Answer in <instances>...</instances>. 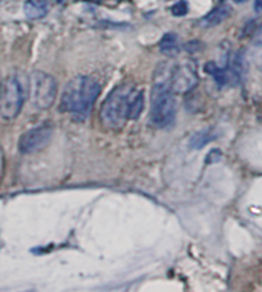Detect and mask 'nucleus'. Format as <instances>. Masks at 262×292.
<instances>
[{
  "label": "nucleus",
  "instance_id": "nucleus-15",
  "mask_svg": "<svg viewBox=\"0 0 262 292\" xmlns=\"http://www.w3.org/2000/svg\"><path fill=\"white\" fill-rule=\"evenodd\" d=\"M255 43L258 46H262V26H259L256 34H255Z\"/></svg>",
  "mask_w": 262,
  "mask_h": 292
},
{
  "label": "nucleus",
  "instance_id": "nucleus-6",
  "mask_svg": "<svg viewBox=\"0 0 262 292\" xmlns=\"http://www.w3.org/2000/svg\"><path fill=\"white\" fill-rule=\"evenodd\" d=\"M51 136H52V129L49 126L34 127L20 136L18 150H20V153H25V155L38 152L40 149H43L49 142Z\"/></svg>",
  "mask_w": 262,
  "mask_h": 292
},
{
  "label": "nucleus",
  "instance_id": "nucleus-17",
  "mask_svg": "<svg viewBox=\"0 0 262 292\" xmlns=\"http://www.w3.org/2000/svg\"><path fill=\"white\" fill-rule=\"evenodd\" d=\"M57 2H58V3H62V2H65V0H57Z\"/></svg>",
  "mask_w": 262,
  "mask_h": 292
},
{
  "label": "nucleus",
  "instance_id": "nucleus-2",
  "mask_svg": "<svg viewBox=\"0 0 262 292\" xmlns=\"http://www.w3.org/2000/svg\"><path fill=\"white\" fill-rule=\"evenodd\" d=\"M170 74L167 77H161L158 72L156 81L152 88V106L149 119L152 126L158 129L170 127L176 116V101L170 86Z\"/></svg>",
  "mask_w": 262,
  "mask_h": 292
},
{
  "label": "nucleus",
  "instance_id": "nucleus-10",
  "mask_svg": "<svg viewBox=\"0 0 262 292\" xmlns=\"http://www.w3.org/2000/svg\"><path fill=\"white\" fill-rule=\"evenodd\" d=\"M159 51L169 55V57H175L179 52V41H178V35L173 32H167L163 35V38L159 40Z\"/></svg>",
  "mask_w": 262,
  "mask_h": 292
},
{
  "label": "nucleus",
  "instance_id": "nucleus-11",
  "mask_svg": "<svg viewBox=\"0 0 262 292\" xmlns=\"http://www.w3.org/2000/svg\"><path fill=\"white\" fill-rule=\"evenodd\" d=\"M216 136H215V132L212 129H206V130H201V132H196L190 141H189V145L192 149L198 150V149H203L204 145H207L210 141H213Z\"/></svg>",
  "mask_w": 262,
  "mask_h": 292
},
{
  "label": "nucleus",
  "instance_id": "nucleus-3",
  "mask_svg": "<svg viewBox=\"0 0 262 292\" xmlns=\"http://www.w3.org/2000/svg\"><path fill=\"white\" fill-rule=\"evenodd\" d=\"M133 92L135 88L132 85H122L108 95L100 110V118L106 127L122 129L125 126L129 119V107Z\"/></svg>",
  "mask_w": 262,
  "mask_h": 292
},
{
  "label": "nucleus",
  "instance_id": "nucleus-18",
  "mask_svg": "<svg viewBox=\"0 0 262 292\" xmlns=\"http://www.w3.org/2000/svg\"><path fill=\"white\" fill-rule=\"evenodd\" d=\"M0 91H2V81H0Z\"/></svg>",
  "mask_w": 262,
  "mask_h": 292
},
{
  "label": "nucleus",
  "instance_id": "nucleus-4",
  "mask_svg": "<svg viewBox=\"0 0 262 292\" xmlns=\"http://www.w3.org/2000/svg\"><path fill=\"white\" fill-rule=\"evenodd\" d=\"M28 91L29 80L20 74L9 75L2 83V91H0V115L5 119L17 118L22 112Z\"/></svg>",
  "mask_w": 262,
  "mask_h": 292
},
{
  "label": "nucleus",
  "instance_id": "nucleus-5",
  "mask_svg": "<svg viewBox=\"0 0 262 292\" xmlns=\"http://www.w3.org/2000/svg\"><path fill=\"white\" fill-rule=\"evenodd\" d=\"M29 97L37 109H49L57 97V81L52 75L34 71L29 77Z\"/></svg>",
  "mask_w": 262,
  "mask_h": 292
},
{
  "label": "nucleus",
  "instance_id": "nucleus-7",
  "mask_svg": "<svg viewBox=\"0 0 262 292\" xmlns=\"http://www.w3.org/2000/svg\"><path fill=\"white\" fill-rule=\"evenodd\" d=\"M198 85V75L190 63H183L170 74V86L173 94H187Z\"/></svg>",
  "mask_w": 262,
  "mask_h": 292
},
{
  "label": "nucleus",
  "instance_id": "nucleus-8",
  "mask_svg": "<svg viewBox=\"0 0 262 292\" xmlns=\"http://www.w3.org/2000/svg\"><path fill=\"white\" fill-rule=\"evenodd\" d=\"M230 12H232V8L229 5H221V6L215 8L212 12H209L203 20H201V25H203V28L218 26L219 23H223L224 20L230 15Z\"/></svg>",
  "mask_w": 262,
  "mask_h": 292
},
{
  "label": "nucleus",
  "instance_id": "nucleus-12",
  "mask_svg": "<svg viewBox=\"0 0 262 292\" xmlns=\"http://www.w3.org/2000/svg\"><path fill=\"white\" fill-rule=\"evenodd\" d=\"M144 109V95L143 91L135 89L132 99H131V107H129V119H136L139 118L141 112Z\"/></svg>",
  "mask_w": 262,
  "mask_h": 292
},
{
  "label": "nucleus",
  "instance_id": "nucleus-14",
  "mask_svg": "<svg viewBox=\"0 0 262 292\" xmlns=\"http://www.w3.org/2000/svg\"><path fill=\"white\" fill-rule=\"evenodd\" d=\"M221 159H223V153H221V150L213 149L212 152H209V155L206 158V162L207 164H213V162H219Z\"/></svg>",
  "mask_w": 262,
  "mask_h": 292
},
{
  "label": "nucleus",
  "instance_id": "nucleus-9",
  "mask_svg": "<svg viewBox=\"0 0 262 292\" xmlns=\"http://www.w3.org/2000/svg\"><path fill=\"white\" fill-rule=\"evenodd\" d=\"M49 11L48 0H28L25 3V12L29 18H42Z\"/></svg>",
  "mask_w": 262,
  "mask_h": 292
},
{
  "label": "nucleus",
  "instance_id": "nucleus-16",
  "mask_svg": "<svg viewBox=\"0 0 262 292\" xmlns=\"http://www.w3.org/2000/svg\"><path fill=\"white\" fill-rule=\"evenodd\" d=\"M255 9H256L258 12L262 11V0H255Z\"/></svg>",
  "mask_w": 262,
  "mask_h": 292
},
{
  "label": "nucleus",
  "instance_id": "nucleus-13",
  "mask_svg": "<svg viewBox=\"0 0 262 292\" xmlns=\"http://www.w3.org/2000/svg\"><path fill=\"white\" fill-rule=\"evenodd\" d=\"M187 11H189V6H187V3L184 2V0H181V2H176V3L172 6V14L176 15V17H183V15H186Z\"/></svg>",
  "mask_w": 262,
  "mask_h": 292
},
{
  "label": "nucleus",
  "instance_id": "nucleus-1",
  "mask_svg": "<svg viewBox=\"0 0 262 292\" xmlns=\"http://www.w3.org/2000/svg\"><path fill=\"white\" fill-rule=\"evenodd\" d=\"M100 95V83L88 75H77L68 81L63 89L58 109L71 113L75 119L83 121L92 110V106Z\"/></svg>",
  "mask_w": 262,
  "mask_h": 292
}]
</instances>
